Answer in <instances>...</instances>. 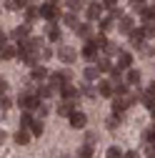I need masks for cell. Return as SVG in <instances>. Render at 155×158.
Returning a JSON list of instances; mask_svg holds the SVG:
<instances>
[{
    "label": "cell",
    "instance_id": "obj_1",
    "mask_svg": "<svg viewBox=\"0 0 155 158\" xmlns=\"http://www.w3.org/2000/svg\"><path fill=\"white\" fill-rule=\"evenodd\" d=\"M48 78H50V85H53L55 90H60V88H63V83H70L73 70H70V68H63V70H58V73H50Z\"/></svg>",
    "mask_w": 155,
    "mask_h": 158
},
{
    "label": "cell",
    "instance_id": "obj_2",
    "mask_svg": "<svg viewBox=\"0 0 155 158\" xmlns=\"http://www.w3.org/2000/svg\"><path fill=\"white\" fill-rule=\"evenodd\" d=\"M40 18H45L48 23H55L58 18H60V8L55 5V0H48V3L40 5Z\"/></svg>",
    "mask_w": 155,
    "mask_h": 158
},
{
    "label": "cell",
    "instance_id": "obj_3",
    "mask_svg": "<svg viewBox=\"0 0 155 158\" xmlns=\"http://www.w3.org/2000/svg\"><path fill=\"white\" fill-rule=\"evenodd\" d=\"M55 55L60 58V63L70 65V63H75V58H78V50H75L73 45H60V48H58V53H55Z\"/></svg>",
    "mask_w": 155,
    "mask_h": 158
},
{
    "label": "cell",
    "instance_id": "obj_4",
    "mask_svg": "<svg viewBox=\"0 0 155 158\" xmlns=\"http://www.w3.org/2000/svg\"><path fill=\"white\" fill-rule=\"evenodd\" d=\"M60 95H63V101H78V98H80V88H75L70 83H63Z\"/></svg>",
    "mask_w": 155,
    "mask_h": 158
},
{
    "label": "cell",
    "instance_id": "obj_5",
    "mask_svg": "<svg viewBox=\"0 0 155 158\" xmlns=\"http://www.w3.org/2000/svg\"><path fill=\"white\" fill-rule=\"evenodd\" d=\"M85 123H88V115L85 113H80V110H73L70 113V128H85Z\"/></svg>",
    "mask_w": 155,
    "mask_h": 158
},
{
    "label": "cell",
    "instance_id": "obj_6",
    "mask_svg": "<svg viewBox=\"0 0 155 158\" xmlns=\"http://www.w3.org/2000/svg\"><path fill=\"white\" fill-rule=\"evenodd\" d=\"M118 28H120L123 35H130V30L135 28V20H133L130 15H120V18H118Z\"/></svg>",
    "mask_w": 155,
    "mask_h": 158
},
{
    "label": "cell",
    "instance_id": "obj_7",
    "mask_svg": "<svg viewBox=\"0 0 155 158\" xmlns=\"http://www.w3.org/2000/svg\"><path fill=\"white\" fill-rule=\"evenodd\" d=\"M13 138H15V143H18V146H28V143H30V138H33V133H30L28 128H18Z\"/></svg>",
    "mask_w": 155,
    "mask_h": 158
},
{
    "label": "cell",
    "instance_id": "obj_8",
    "mask_svg": "<svg viewBox=\"0 0 155 158\" xmlns=\"http://www.w3.org/2000/svg\"><path fill=\"white\" fill-rule=\"evenodd\" d=\"M48 75H50V73H48V68H45V65H33V70H30V78H33L35 83H43Z\"/></svg>",
    "mask_w": 155,
    "mask_h": 158
},
{
    "label": "cell",
    "instance_id": "obj_9",
    "mask_svg": "<svg viewBox=\"0 0 155 158\" xmlns=\"http://www.w3.org/2000/svg\"><path fill=\"white\" fill-rule=\"evenodd\" d=\"M10 35L15 38V40H25V38H30V23L25 20L23 25H18V28H15V30H13Z\"/></svg>",
    "mask_w": 155,
    "mask_h": 158
},
{
    "label": "cell",
    "instance_id": "obj_10",
    "mask_svg": "<svg viewBox=\"0 0 155 158\" xmlns=\"http://www.w3.org/2000/svg\"><path fill=\"white\" fill-rule=\"evenodd\" d=\"M128 38H130V45H133V48H138V45H143V43H145V35H143V28H133Z\"/></svg>",
    "mask_w": 155,
    "mask_h": 158
},
{
    "label": "cell",
    "instance_id": "obj_11",
    "mask_svg": "<svg viewBox=\"0 0 155 158\" xmlns=\"http://www.w3.org/2000/svg\"><path fill=\"white\" fill-rule=\"evenodd\" d=\"M130 65H133V55L128 50H118V68L120 70H128Z\"/></svg>",
    "mask_w": 155,
    "mask_h": 158
},
{
    "label": "cell",
    "instance_id": "obj_12",
    "mask_svg": "<svg viewBox=\"0 0 155 158\" xmlns=\"http://www.w3.org/2000/svg\"><path fill=\"white\" fill-rule=\"evenodd\" d=\"M83 58H85V60H98V45H95L93 40L85 43V48H83Z\"/></svg>",
    "mask_w": 155,
    "mask_h": 158
},
{
    "label": "cell",
    "instance_id": "obj_13",
    "mask_svg": "<svg viewBox=\"0 0 155 158\" xmlns=\"http://www.w3.org/2000/svg\"><path fill=\"white\" fill-rule=\"evenodd\" d=\"M103 5H98V3H90L88 5V20H100V18H103Z\"/></svg>",
    "mask_w": 155,
    "mask_h": 158
},
{
    "label": "cell",
    "instance_id": "obj_14",
    "mask_svg": "<svg viewBox=\"0 0 155 158\" xmlns=\"http://www.w3.org/2000/svg\"><path fill=\"white\" fill-rule=\"evenodd\" d=\"M13 58H18V48L5 43L3 48H0V60H13Z\"/></svg>",
    "mask_w": 155,
    "mask_h": 158
},
{
    "label": "cell",
    "instance_id": "obj_15",
    "mask_svg": "<svg viewBox=\"0 0 155 158\" xmlns=\"http://www.w3.org/2000/svg\"><path fill=\"white\" fill-rule=\"evenodd\" d=\"M98 93H100L103 98H113V95H115V88H113L110 81H100V83H98Z\"/></svg>",
    "mask_w": 155,
    "mask_h": 158
},
{
    "label": "cell",
    "instance_id": "obj_16",
    "mask_svg": "<svg viewBox=\"0 0 155 158\" xmlns=\"http://www.w3.org/2000/svg\"><path fill=\"white\" fill-rule=\"evenodd\" d=\"M140 78H143V73H140L138 68H128V75H125V83H128V85H138Z\"/></svg>",
    "mask_w": 155,
    "mask_h": 158
},
{
    "label": "cell",
    "instance_id": "obj_17",
    "mask_svg": "<svg viewBox=\"0 0 155 158\" xmlns=\"http://www.w3.org/2000/svg\"><path fill=\"white\" fill-rule=\"evenodd\" d=\"M55 93H58V90H55L53 85H43V83L35 88V95H38V98H43V101H45V98H50V95H55Z\"/></svg>",
    "mask_w": 155,
    "mask_h": 158
},
{
    "label": "cell",
    "instance_id": "obj_18",
    "mask_svg": "<svg viewBox=\"0 0 155 158\" xmlns=\"http://www.w3.org/2000/svg\"><path fill=\"white\" fill-rule=\"evenodd\" d=\"M75 110V101H63L60 106H58V115H65V118H70V113Z\"/></svg>",
    "mask_w": 155,
    "mask_h": 158
},
{
    "label": "cell",
    "instance_id": "obj_19",
    "mask_svg": "<svg viewBox=\"0 0 155 158\" xmlns=\"http://www.w3.org/2000/svg\"><path fill=\"white\" fill-rule=\"evenodd\" d=\"M75 33H78V38H83V40H90L93 28H90V23H80V25L75 28Z\"/></svg>",
    "mask_w": 155,
    "mask_h": 158
},
{
    "label": "cell",
    "instance_id": "obj_20",
    "mask_svg": "<svg viewBox=\"0 0 155 158\" xmlns=\"http://www.w3.org/2000/svg\"><path fill=\"white\" fill-rule=\"evenodd\" d=\"M28 5H33V0H8V10H25Z\"/></svg>",
    "mask_w": 155,
    "mask_h": 158
},
{
    "label": "cell",
    "instance_id": "obj_21",
    "mask_svg": "<svg viewBox=\"0 0 155 158\" xmlns=\"http://www.w3.org/2000/svg\"><path fill=\"white\" fill-rule=\"evenodd\" d=\"M115 23H118V20H115L113 15H108V18H100V33H108V30H113V28H115Z\"/></svg>",
    "mask_w": 155,
    "mask_h": 158
},
{
    "label": "cell",
    "instance_id": "obj_22",
    "mask_svg": "<svg viewBox=\"0 0 155 158\" xmlns=\"http://www.w3.org/2000/svg\"><path fill=\"white\" fill-rule=\"evenodd\" d=\"M48 40H53V43H60V28H58L55 23H50V25H48Z\"/></svg>",
    "mask_w": 155,
    "mask_h": 158
},
{
    "label": "cell",
    "instance_id": "obj_23",
    "mask_svg": "<svg viewBox=\"0 0 155 158\" xmlns=\"http://www.w3.org/2000/svg\"><path fill=\"white\" fill-rule=\"evenodd\" d=\"M35 18H40V8H38V5H28V8H25V20L33 23Z\"/></svg>",
    "mask_w": 155,
    "mask_h": 158
},
{
    "label": "cell",
    "instance_id": "obj_24",
    "mask_svg": "<svg viewBox=\"0 0 155 158\" xmlns=\"http://www.w3.org/2000/svg\"><path fill=\"white\" fill-rule=\"evenodd\" d=\"M63 23H65V25H70V28H73V30H75V28H78V25H80V20H78V15H75V13H73V10H70V13H68V15H63Z\"/></svg>",
    "mask_w": 155,
    "mask_h": 158
},
{
    "label": "cell",
    "instance_id": "obj_25",
    "mask_svg": "<svg viewBox=\"0 0 155 158\" xmlns=\"http://www.w3.org/2000/svg\"><path fill=\"white\" fill-rule=\"evenodd\" d=\"M28 131H30L33 135H43V131H45V128H43V118H38V121H33Z\"/></svg>",
    "mask_w": 155,
    "mask_h": 158
},
{
    "label": "cell",
    "instance_id": "obj_26",
    "mask_svg": "<svg viewBox=\"0 0 155 158\" xmlns=\"http://www.w3.org/2000/svg\"><path fill=\"white\" fill-rule=\"evenodd\" d=\"M83 75H85V81H95V78L100 75V70H98V65H88L83 70Z\"/></svg>",
    "mask_w": 155,
    "mask_h": 158
},
{
    "label": "cell",
    "instance_id": "obj_27",
    "mask_svg": "<svg viewBox=\"0 0 155 158\" xmlns=\"http://www.w3.org/2000/svg\"><path fill=\"white\" fill-rule=\"evenodd\" d=\"M113 68H115V65L108 60V58H98V70H100V73H110Z\"/></svg>",
    "mask_w": 155,
    "mask_h": 158
},
{
    "label": "cell",
    "instance_id": "obj_28",
    "mask_svg": "<svg viewBox=\"0 0 155 158\" xmlns=\"http://www.w3.org/2000/svg\"><path fill=\"white\" fill-rule=\"evenodd\" d=\"M65 5H68V10L78 13L80 8H85V0H65Z\"/></svg>",
    "mask_w": 155,
    "mask_h": 158
},
{
    "label": "cell",
    "instance_id": "obj_29",
    "mask_svg": "<svg viewBox=\"0 0 155 158\" xmlns=\"http://www.w3.org/2000/svg\"><path fill=\"white\" fill-rule=\"evenodd\" d=\"M93 43H95V45H98V50H103V48H105V45H108L110 40H108V38H105V33H98V35H95V38H93Z\"/></svg>",
    "mask_w": 155,
    "mask_h": 158
},
{
    "label": "cell",
    "instance_id": "obj_30",
    "mask_svg": "<svg viewBox=\"0 0 155 158\" xmlns=\"http://www.w3.org/2000/svg\"><path fill=\"white\" fill-rule=\"evenodd\" d=\"M138 53H140L143 58H153V55H155V48H153V45H145V43H143V45H138Z\"/></svg>",
    "mask_w": 155,
    "mask_h": 158
},
{
    "label": "cell",
    "instance_id": "obj_31",
    "mask_svg": "<svg viewBox=\"0 0 155 158\" xmlns=\"http://www.w3.org/2000/svg\"><path fill=\"white\" fill-rule=\"evenodd\" d=\"M123 156H125V153H123L118 146H110V148L105 151V158H123Z\"/></svg>",
    "mask_w": 155,
    "mask_h": 158
},
{
    "label": "cell",
    "instance_id": "obj_32",
    "mask_svg": "<svg viewBox=\"0 0 155 158\" xmlns=\"http://www.w3.org/2000/svg\"><path fill=\"white\" fill-rule=\"evenodd\" d=\"M105 126H108V131H115V128L120 126V115H115V113H113L108 121H105Z\"/></svg>",
    "mask_w": 155,
    "mask_h": 158
},
{
    "label": "cell",
    "instance_id": "obj_33",
    "mask_svg": "<svg viewBox=\"0 0 155 158\" xmlns=\"http://www.w3.org/2000/svg\"><path fill=\"white\" fill-rule=\"evenodd\" d=\"M30 123H33L30 110H23V115H20V128H30Z\"/></svg>",
    "mask_w": 155,
    "mask_h": 158
},
{
    "label": "cell",
    "instance_id": "obj_34",
    "mask_svg": "<svg viewBox=\"0 0 155 158\" xmlns=\"http://www.w3.org/2000/svg\"><path fill=\"white\" fill-rule=\"evenodd\" d=\"M78 158H93V146H88V143H85L80 151H78Z\"/></svg>",
    "mask_w": 155,
    "mask_h": 158
},
{
    "label": "cell",
    "instance_id": "obj_35",
    "mask_svg": "<svg viewBox=\"0 0 155 158\" xmlns=\"http://www.w3.org/2000/svg\"><path fill=\"white\" fill-rule=\"evenodd\" d=\"M143 35L145 38H155V23H145L143 25Z\"/></svg>",
    "mask_w": 155,
    "mask_h": 158
},
{
    "label": "cell",
    "instance_id": "obj_36",
    "mask_svg": "<svg viewBox=\"0 0 155 158\" xmlns=\"http://www.w3.org/2000/svg\"><path fill=\"white\" fill-rule=\"evenodd\" d=\"M10 106H13V101H10V98L3 93V95H0V110H8Z\"/></svg>",
    "mask_w": 155,
    "mask_h": 158
},
{
    "label": "cell",
    "instance_id": "obj_37",
    "mask_svg": "<svg viewBox=\"0 0 155 158\" xmlns=\"http://www.w3.org/2000/svg\"><path fill=\"white\" fill-rule=\"evenodd\" d=\"M143 138H145V143H153V141H155V128H148V131L143 133Z\"/></svg>",
    "mask_w": 155,
    "mask_h": 158
},
{
    "label": "cell",
    "instance_id": "obj_38",
    "mask_svg": "<svg viewBox=\"0 0 155 158\" xmlns=\"http://www.w3.org/2000/svg\"><path fill=\"white\" fill-rule=\"evenodd\" d=\"M83 95H85V98H95V95H98V88H90V85H85V88H83Z\"/></svg>",
    "mask_w": 155,
    "mask_h": 158
},
{
    "label": "cell",
    "instance_id": "obj_39",
    "mask_svg": "<svg viewBox=\"0 0 155 158\" xmlns=\"http://www.w3.org/2000/svg\"><path fill=\"white\" fill-rule=\"evenodd\" d=\"M35 113H38V118H45V115H48V106H45V103H40Z\"/></svg>",
    "mask_w": 155,
    "mask_h": 158
},
{
    "label": "cell",
    "instance_id": "obj_40",
    "mask_svg": "<svg viewBox=\"0 0 155 158\" xmlns=\"http://www.w3.org/2000/svg\"><path fill=\"white\" fill-rule=\"evenodd\" d=\"M103 50H105L108 55H118V48H115V43H108V45H105Z\"/></svg>",
    "mask_w": 155,
    "mask_h": 158
},
{
    "label": "cell",
    "instance_id": "obj_41",
    "mask_svg": "<svg viewBox=\"0 0 155 158\" xmlns=\"http://www.w3.org/2000/svg\"><path fill=\"white\" fill-rule=\"evenodd\" d=\"M40 58H43V60H50V58H53V50H50V48H40Z\"/></svg>",
    "mask_w": 155,
    "mask_h": 158
},
{
    "label": "cell",
    "instance_id": "obj_42",
    "mask_svg": "<svg viewBox=\"0 0 155 158\" xmlns=\"http://www.w3.org/2000/svg\"><path fill=\"white\" fill-rule=\"evenodd\" d=\"M8 90V81H5V78H0V95H3Z\"/></svg>",
    "mask_w": 155,
    "mask_h": 158
},
{
    "label": "cell",
    "instance_id": "obj_43",
    "mask_svg": "<svg viewBox=\"0 0 155 158\" xmlns=\"http://www.w3.org/2000/svg\"><path fill=\"white\" fill-rule=\"evenodd\" d=\"M85 143H88V146H93V143H95V135H93V133H88V135H85Z\"/></svg>",
    "mask_w": 155,
    "mask_h": 158
},
{
    "label": "cell",
    "instance_id": "obj_44",
    "mask_svg": "<svg viewBox=\"0 0 155 158\" xmlns=\"http://www.w3.org/2000/svg\"><path fill=\"white\" fill-rule=\"evenodd\" d=\"M123 158H140V156H138V151H128Z\"/></svg>",
    "mask_w": 155,
    "mask_h": 158
},
{
    "label": "cell",
    "instance_id": "obj_45",
    "mask_svg": "<svg viewBox=\"0 0 155 158\" xmlns=\"http://www.w3.org/2000/svg\"><path fill=\"white\" fill-rule=\"evenodd\" d=\"M5 43H8V35H5V33H3V30H0V48H3V45H5Z\"/></svg>",
    "mask_w": 155,
    "mask_h": 158
},
{
    "label": "cell",
    "instance_id": "obj_46",
    "mask_svg": "<svg viewBox=\"0 0 155 158\" xmlns=\"http://www.w3.org/2000/svg\"><path fill=\"white\" fill-rule=\"evenodd\" d=\"M5 138H8V133H5L3 128H0V146H3V143H5Z\"/></svg>",
    "mask_w": 155,
    "mask_h": 158
},
{
    "label": "cell",
    "instance_id": "obj_47",
    "mask_svg": "<svg viewBox=\"0 0 155 158\" xmlns=\"http://www.w3.org/2000/svg\"><path fill=\"white\" fill-rule=\"evenodd\" d=\"M115 3H118V0H105V5H103V8H113Z\"/></svg>",
    "mask_w": 155,
    "mask_h": 158
},
{
    "label": "cell",
    "instance_id": "obj_48",
    "mask_svg": "<svg viewBox=\"0 0 155 158\" xmlns=\"http://www.w3.org/2000/svg\"><path fill=\"white\" fill-rule=\"evenodd\" d=\"M145 3V0H133V5H143Z\"/></svg>",
    "mask_w": 155,
    "mask_h": 158
}]
</instances>
